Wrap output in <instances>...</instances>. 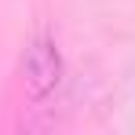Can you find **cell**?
<instances>
[{
	"label": "cell",
	"instance_id": "obj_1",
	"mask_svg": "<svg viewBox=\"0 0 135 135\" xmlns=\"http://www.w3.org/2000/svg\"><path fill=\"white\" fill-rule=\"evenodd\" d=\"M59 80H62V55H59L55 40H51L47 33H40L33 44L26 47L22 88H26V95H29L33 102H40V99H47L51 91L59 88Z\"/></svg>",
	"mask_w": 135,
	"mask_h": 135
}]
</instances>
